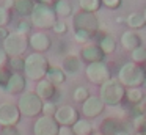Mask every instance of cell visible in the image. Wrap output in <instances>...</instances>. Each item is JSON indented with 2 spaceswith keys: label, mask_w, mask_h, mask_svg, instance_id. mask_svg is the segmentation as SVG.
I'll return each instance as SVG.
<instances>
[{
  "label": "cell",
  "mask_w": 146,
  "mask_h": 135,
  "mask_svg": "<svg viewBox=\"0 0 146 135\" xmlns=\"http://www.w3.org/2000/svg\"><path fill=\"white\" fill-rule=\"evenodd\" d=\"M50 68L47 57L44 53H36L32 52L30 55L25 57V65H24V72L27 80H33V82H39L42 78H46Z\"/></svg>",
  "instance_id": "6da1fadb"
},
{
  "label": "cell",
  "mask_w": 146,
  "mask_h": 135,
  "mask_svg": "<svg viewBox=\"0 0 146 135\" xmlns=\"http://www.w3.org/2000/svg\"><path fill=\"white\" fill-rule=\"evenodd\" d=\"M146 78L145 68L137 63L127 61L118 71V80L124 88H141Z\"/></svg>",
  "instance_id": "7a4b0ae2"
},
{
  "label": "cell",
  "mask_w": 146,
  "mask_h": 135,
  "mask_svg": "<svg viewBox=\"0 0 146 135\" xmlns=\"http://www.w3.org/2000/svg\"><path fill=\"white\" fill-rule=\"evenodd\" d=\"M101 22L98 16L93 13H85V11H77L72 14V28L74 33H82L86 35L88 38H94L99 31Z\"/></svg>",
  "instance_id": "3957f363"
},
{
  "label": "cell",
  "mask_w": 146,
  "mask_h": 135,
  "mask_svg": "<svg viewBox=\"0 0 146 135\" xmlns=\"http://www.w3.org/2000/svg\"><path fill=\"white\" fill-rule=\"evenodd\" d=\"M99 97L102 99V102L105 104V107H118L121 105V102L126 97V88L119 83L118 78H110L108 82H105L102 86H99Z\"/></svg>",
  "instance_id": "277c9868"
},
{
  "label": "cell",
  "mask_w": 146,
  "mask_h": 135,
  "mask_svg": "<svg viewBox=\"0 0 146 135\" xmlns=\"http://www.w3.org/2000/svg\"><path fill=\"white\" fill-rule=\"evenodd\" d=\"M30 21H32L35 28L44 31V30H52L54 24L58 21V16L55 13L54 6L36 3L33 11H32V16H30Z\"/></svg>",
  "instance_id": "5b68a950"
},
{
  "label": "cell",
  "mask_w": 146,
  "mask_h": 135,
  "mask_svg": "<svg viewBox=\"0 0 146 135\" xmlns=\"http://www.w3.org/2000/svg\"><path fill=\"white\" fill-rule=\"evenodd\" d=\"M17 107L21 110V115L25 118H38L42 115V102L35 91H24L17 99Z\"/></svg>",
  "instance_id": "8992f818"
},
{
  "label": "cell",
  "mask_w": 146,
  "mask_h": 135,
  "mask_svg": "<svg viewBox=\"0 0 146 135\" xmlns=\"http://www.w3.org/2000/svg\"><path fill=\"white\" fill-rule=\"evenodd\" d=\"M2 47L8 53L10 58L22 57L25 53V50L29 49V36L17 33V31H10V35L2 41Z\"/></svg>",
  "instance_id": "52a82bcc"
},
{
  "label": "cell",
  "mask_w": 146,
  "mask_h": 135,
  "mask_svg": "<svg viewBox=\"0 0 146 135\" xmlns=\"http://www.w3.org/2000/svg\"><path fill=\"white\" fill-rule=\"evenodd\" d=\"M85 75H86V78H88L90 83L102 86L105 82H108L111 78V69L105 61L91 63V65H86Z\"/></svg>",
  "instance_id": "ba28073f"
},
{
  "label": "cell",
  "mask_w": 146,
  "mask_h": 135,
  "mask_svg": "<svg viewBox=\"0 0 146 135\" xmlns=\"http://www.w3.org/2000/svg\"><path fill=\"white\" fill-rule=\"evenodd\" d=\"M21 118V110L17 104L13 102H0V127H16L19 124Z\"/></svg>",
  "instance_id": "9c48e42d"
},
{
  "label": "cell",
  "mask_w": 146,
  "mask_h": 135,
  "mask_svg": "<svg viewBox=\"0 0 146 135\" xmlns=\"http://www.w3.org/2000/svg\"><path fill=\"white\" fill-rule=\"evenodd\" d=\"M60 124L54 116H38L33 122V135H58Z\"/></svg>",
  "instance_id": "30bf717a"
},
{
  "label": "cell",
  "mask_w": 146,
  "mask_h": 135,
  "mask_svg": "<svg viewBox=\"0 0 146 135\" xmlns=\"http://www.w3.org/2000/svg\"><path fill=\"white\" fill-rule=\"evenodd\" d=\"M105 112V104L102 102V99L99 96H91L82 104V108H80V113H82L83 118L86 119H94L98 116H101L102 113Z\"/></svg>",
  "instance_id": "8fae6325"
},
{
  "label": "cell",
  "mask_w": 146,
  "mask_h": 135,
  "mask_svg": "<svg viewBox=\"0 0 146 135\" xmlns=\"http://www.w3.org/2000/svg\"><path fill=\"white\" fill-rule=\"evenodd\" d=\"M29 47L36 53H46L52 47V38L46 31H33L29 36Z\"/></svg>",
  "instance_id": "7c38bea8"
},
{
  "label": "cell",
  "mask_w": 146,
  "mask_h": 135,
  "mask_svg": "<svg viewBox=\"0 0 146 135\" xmlns=\"http://www.w3.org/2000/svg\"><path fill=\"white\" fill-rule=\"evenodd\" d=\"M55 121L60 126H68V127H72L80 118V113L76 107L72 105H60L57 108V113L54 115Z\"/></svg>",
  "instance_id": "4fadbf2b"
},
{
  "label": "cell",
  "mask_w": 146,
  "mask_h": 135,
  "mask_svg": "<svg viewBox=\"0 0 146 135\" xmlns=\"http://www.w3.org/2000/svg\"><path fill=\"white\" fill-rule=\"evenodd\" d=\"M79 57H80V60H82L83 63H86V65L104 61V58H105L104 52H102L101 47H99L96 43H88V44H85V46H82Z\"/></svg>",
  "instance_id": "5bb4252c"
},
{
  "label": "cell",
  "mask_w": 146,
  "mask_h": 135,
  "mask_svg": "<svg viewBox=\"0 0 146 135\" xmlns=\"http://www.w3.org/2000/svg\"><path fill=\"white\" fill-rule=\"evenodd\" d=\"M35 93L39 96V99L42 102H49V100H54L55 102V97H57V86L54 83L47 80V78H42V80L36 82V88H35Z\"/></svg>",
  "instance_id": "9a60e30c"
},
{
  "label": "cell",
  "mask_w": 146,
  "mask_h": 135,
  "mask_svg": "<svg viewBox=\"0 0 146 135\" xmlns=\"http://www.w3.org/2000/svg\"><path fill=\"white\" fill-rule=\"evenodd\" d=\"M27 88V78L25 75L22 74V72H13L10 77V82H8L7 88H5V91H7L8 94H13V96H21V94L24 93V91Z\"/></svg>",
  "instance_id": "2e32d148"
},
{
  "label": "cell",
  "mask_w": 146,
  "mask_h": 135,
  "mask_svg": "<svg viewBox=\"0 0 146 135\" xmlns=\"http://www.w3.org/2000/svg\"><path fill=\"white\" fill-rule=\"evenodd\" d=\"M143 39L141 36L138 35V31L135 30H126L121 33V38H119V44L121 47H123L124 50H127V52H132V50H135L137 47L143 46Z\"/></svg>",
  "instance_id": "e0dca14e"
},
{
  "label": "cell",
  "mask_w": 146,
  "mask_h": 135,
  "mask_svg": "<svg viewBox=\"0 0 146 135\" xmlns=\"http://www.w3.org/2000/svg\"><path fill=\"white\" fill-rule=\"evenodd\" d=\"M96 44L101 47V50L104 52L105 57L115 53V50H116V47H118L116 38H115L113 35H110V33H102V35H99L98 43H96Z\"/></svg>",
  "instance_id": "ac0fdd59"
},
{
  "label": "cell",
  "mask_w": 146,
  "mask_h": 135,
  "mask_svg": "<svg viewBox=\"0 0 146 135\" xmlns=\"http://www.w3.org/2000/svg\"><path fill=\"white\" fill-rule=\"evenodd\" d=\"M61 69H63L66 74H77V72L82 69V60L79 55H64L61 60Z\"/></svg>",
  "instance_id": "d6986e66"
},
{
  "label": "cell",
  "mask_w": 146,
  "mask_h": 135,
  "mask_svg": "<svg viewBox=\"0 0 146 135\" xmlns=\"http://www.w3.org/2000/svg\"><path fill=\"white\" fill-rule=\"evenodd\" d=\"M35 5H36L35 0H14L11 11L16 13V14L21 16V17H30Z\"/></svg>",
  "instance_id": "ffe728a7"
},
{
  "label": "cell",
  "mask_w": 146,
  "mask_h": 135,
  "mask_svg": "<svg viewBox=\"0 0 146 135\" xmlns=\"http://www.w3.org/2000/svg\"><path fill=\"white\" fill-rule=\"evenodd\" d=\"M123 124L119 122V119L116 118H105L104 121L101 122V126H99V130H101V134L104 135H115L116 132L123 130Z\"/></svg>",
  "instance_id": "44dd1931"
},
{
  "label": "cell",
  "mask_w": 146,
  "mask_h": 135,
  "mask_svg": "<svg viewBox=\"0 0 146 135\" xmlns=\"http://www.w3.org/2000/svg\"><path fill=\"white\" fill-rule=\"evenodd\" d=\"M126 25L130 28V30H140L146 25V21H145V16L143 13L140 11H132L126 16Z\"/></svg>",
  "instance_id": "7402d4cb"
},
{
  "label": "cell",
  "mask_w": 146,
  "mask_h": 135,
  "mask_svg": "<svg viewBox=\"0 0 146 135\" xmlns=\"http://www.w3.org/2000/svg\"><path fill=\"white\" fill-rule=\"evenodd\" d=\"M66 75L68 74L61 69V66H50L46 78H47L50 83H54L55 86H58V85H63L64 82H66Z\"/></svg>",
  "instance_id": "603a6c76"
},
{
  "label": "cell",
  "mask_w": 146,
  "mask_h": 135,
  "mask_svg": "<svg viewBox=\"0 0 146 135\" xmlns=\"http://www.w3.org/2000/svg\"><path fill=\"white\" fill-rule=\"evenodd\" d=\"M72 130L76 135H93L94 134V126H93L91 119L79 118V121L72 126Z\"/></svg>",
  "instance_id": "cb8c5ba5"
},
{
  "label": "cell",
  "mask_w": 146,
  "mask_h": 135,
  "mask_svg": "<svg viewBox=\"0 0 146 135\" xmlns=\"http://www.w3.org/2000/svg\"><path fill=\"white\" fill-rule=\"evenodd\" d=\"M145 96L146 94H145V91H143V88H126V97H124V99L129 104H132V105L137 107L143 99H145Z\"/></svg>",
  "instance_id": "d4e9b609"
},
{
  "label": "cell",
  "mask_w": 146,
  "mask_h": 135,
  "mask_svg": "<svg viewBox=\"0 0 146 135\" xmlns=\"http://www.w3.org/2000/svg\"><path fill=\"white\" fill-rule=\"evenodd\" d=\"M54 9L57 13L58 19L69 17L72 14V5H71L69 0H57V3L54 5Z\"/></svg>",
  "instance_id": "484cf974"
},
{
  "label": "cell",
  "mask_w": 146,
  "mask_h": 135,
  "mask_svg": "<svg viewBox=\"0 0 146 135\" xmlns=\"http://www.w3.org/2000/svg\"><path fill=\"white\" fill-rule=\"evenodd\" d=\"M79 6H80V11L96 14L102 8V0H79Z\"/></svg>",
  "instance_id": "4316f807"
},
{
  "label": "cell",
  "mask_w": 146,
  "mask_h": 135,
  "mask_svg": "<svg viewBox=\"0 0 146 135\" xmlns=\"http://www.w3.org/2000/svg\"><path fill=\"white\" fill-rule=\"evenodd\" d=\"M130 61L137 63V65H146V47L145 46H140L137 47L135 50L130 52Z\"/></svg>",
  "instance_id": "83f0119b"
},
{
  "label": "cell",
  "mask_w": 146,
  "mask_h": 135,
  "mask_svg": "<svg viewBox=\"0 0 146 135\" xmlns=\"http://www.w3.org/2000/svg\"><path fill=\"white\" fill-rule=\"evenodd\" d=\"M91 96L90 94V90L86 86H83V85H80V86H76L72 91V99L74 102H79V104H83L88 97Z\"/></svg>",
  "instance_id": "f1b7e54d"
},
{
  "label": "cell",
  "mask_w": 146,
  "mask_h": 135,
  "mask_svg": "<svg viewBox=\"0 0 146 135\" xmlns=\"http://www.w3.org/2000/svg\"><path fill=\"white\" fill-rule=\"evenodd\" d=\"M32 27H33V24H32V21H30V17H21L19 21L16 22V30L14 31L27 35L30 30H32Z\"/></svg>",
  "instance_id": "f546056e"
},
{
  "label": "cell",
  "mask_w": 146,
  "mask_h": 135,
  "mask_svg": "<svg viewBox=\"0 0 146 135\" xmlns=\"http://www.w3.org/2000/svg\"><path fill=\"white\" fill-rule=\"evenodd\" d=\"M24 65H25V58L24 57H13V58H10L8 68L13 72H24Z\"/></svg>",
  "instance_id": "4dcf8cb0"
},
{
  "label": "cell",
  "mask_w": 146,
  "mask_h": 135,
  "mask_svg": "<svg viewBox=\"0 0 146 135\" xmlns=\"http://www.w3.org/2000/svg\"><path fill=\"white\" fill-rule=\"evenodd\" d=\"M11 16H13L11 9H8L3 5H0V28H7V25L11 22Z\"/></svg>",
  "instance_id": "1f68e13d"
},
{
  "label": "cell",
  "mask_w": 146,
  "mask_h": 135,
  "mask_svg": "<svg viewBox=\"0 0 146 135\" xmlns=\"http://www.w3.org/2000/svg\"><path fill=\"white\" fill-rule=\"evenodd\" d=\"M132 127L137 132H146V116L137 115L132 118Z\"/></svg>",
  "instance_id": "d6a6232c"
},
{
  "label": "cell",
  "mask_w": 146,
  "mask_h": 135,
  "mask_svg": "<svg viewBox=\"0 0 146 135\" xmlns=\"http://www.w3.org/2000/svg\"><path fill=\"white\" fill-rule=\"evenodd\" d=\"M11 74H13V71H11L10 68H2V69H0V90L5 91L8 82H10Z\"/></svg>",
  "instance_id": "836d02e7"
},
{
  "label": "cell",
  "mask_w": 146,
  "mask_h": 135,
  "mask_svg": "<svg viewBox=\"0 0 146 135\" xmlns=\"http://www.w3.org/2000/svg\"><path fill=\"white\" fill-rule=\"evenodd\" d=\"M52 31H54L55 35H58V36L66 35L68 33V24H66V21H64V19H58V21L54 24V27H52Z\"/></svg>",
  "instance_id": "e575fe53"
},
{
  "label": "cell",
  "mask_w": 146,
  "mask_h": 135,
  "mask_svg": "<svg viewBox=\"0 0 146 135\" xmlns=\"http://www.w3.org/2000/svg\"><path fill=\"white\" fill-rule=\"evenodd\" d=\"M57 104L54 102V100H49V102H44V105H42V115L44 116H54L55 113H57Z\"/></svg>",
  "instance_id": "d590c367"
},
{
  "label": "cell",
  "mask_w": 146,
  "mask_h": 135,
  "mask_svg": "<svg viewBox=\"0 0 146 135\" xmlns=\"http://www.w3.org/2000/svg\"><path fill=\"white\" fill-rule=\"evenodd\" d=\"M102 6H107L108 9H118L123 6V0H102Z\"/></svg>",
  "instance_id": "8d00e7d4"
},
{
  "label": "cell",
  "mask_w": 146,
  "mask_h": 135,
  "mask_svg": "<svg viewBox=\"0 0 146 135\" xmlns=\"http://www.w3.org/2000/svg\"><path fill=\"white\" fill-rule=\"evenodd\" d=\"M8 63H10V57H8V53L3 50V47L0 46V69L8 68Z\"/></svg>",
  "instance_id": "74e56055"
},
{
  "label": "cell",
  "mask_w": 146,
  "mask_h": 135,
  "mask_svg": "<svg viewBox=\"0 0 146 135\" xmlns=\"http://www.w3.org/2000/svg\"><path fill=\"white\" fill-rule=\"evenodd\" d=\"M0 135H21L19 129L16 127H0Z\"/></svg>",
  "instance_id": "f35d334b"
},
{
  "label": "cell",
  "mask_w": 146,
  "mask_h": 135,
  "mask_svg": "<svg viewBox=\"0 0 146 135\" xmlns=\"http://www.w3.org/2000/svg\"><path fill=\"white\" fill-rule=\"evenodd\" d=\"M58 135H76V134H74L72 127H68V126H60Z\"/></svg>",
  "instance_id": "ab89813d"
},
{
  "label": "cell",
  "mask_w": 146,
  "mask_h": 135,
  "mask_svg": "<svg viewBox=\"0 0 146 135\" xmlns=\"http://www.w3.org/2000/svg\"><path fill=\"white\" fill-rule=\"evenodd\" d=\"M137 110H138L140 115L146 116V96H145V99H143L141 102H140L138 105H137Z\"/></svg>",
  "instance_id": "60d3db41"
},
{
  "label": "cell",
  "mask_w": 146,
  "mask_h": 135,
  "mask_svg": "<svg viewBox=\"0 0 146 135\" xmlns=\"http://www.w3.org/2000/svg\"><path fill=\"white\" fill-rule=\"evenodd\" d=\"M36 3H41V5H47V6H54L57 3V0H35Z\"/></svg>",
  "instance_id": "b9f144b4"
},
{
  "label": "cell",
  "mask_w": 146,
  "mask_h": 135,
  "mask_svg": "<svg viewBox=\"0 0 146 135\" xmlns=\"http://www.w3.org/2000/svg\"><path fill=\"white\" fill-rule=\"evenodd\" d=\"M8 35H10V31H8L7 28H0V41H3Z\"/></svg>",
  "instance_id": "7bdbcfd3"
},
{
  "label": "cell",
  "mask_w": 146,
  "mask_h": 135,
  "mask_svg": "<svg viewBox=\"0 0 146 135\" xmlns=\"http://www.w3.org/2000/svg\"><path fill=\"white\" fill-rule=\"evenodd\" d=\"M115 135H130V132L127 130V129H123V130H119V132H116Z\"/></svg>",
  "instance_id": "ee69618b"
},
{
  "label": "cell",
  "mask_w": 146,
  "mask_h": 135,
  "mask_svg": "<svg viewBox=\"0 0 146 135\" xmlns=\"http://www.w3.org/2000/svg\"><path fill=\"white\" fill-rule=\"evenodd\" d=\"M123 22H126V19H123V17H116V24H123Z\"/></svg>",
  "instance_id": "f6af8a7d"
},
{
  "label": "cell",
  "mask_w": 146,
  "mask_h": 135,
  "mask_svg": "<svg viewBox=\"0 0 146 135\" xmlns=\"http://www.w3.org/2000/svg\"><path fill=\"white\" fill-rule=\"evenodd\" d=\"M141 88H143V91H146V78H145V82H143V86Z\"/></svg>",
  "instance_id": "bcb514c9"
},
{
  "label": "cell",
  "mask_w": 146,
  "mask_h": 135,
  "mask_svg": "<svg viewBox=\"0 0 146 135\" xmlns=\"http://www.w3.org/2000/svg\"><path fill=\"white\" fill-rule=\"evenodd\" d=\"M135 135H146V132H135Z\"/></svg>",
  "instance_id": "7dc6e473"
},
{
  "label": "cell",
  "mask_w": 146,
  "mask_h": 135,
  "mask_svg": "<svg viewBox=\"0 0 146 135\" xmlns=\"http://www.w3.org/2000/svg\"><path fill=\"white\" fill-rule=\"evenodd\" d=\"M143 16H145V21H146V6H145V11H143Z\"/></svg>",
  "instance_id": "c3c4849f"
},
{
  "label": "cell",
  "mask_w": 146,
  "mask_h": 135,
  "mask_svg": "<svg viewBox=\"0 0 146 135\" xmlns=\"http://www.w3.org/2000/svg\"><path fill=\"white\" fill-rule=\"evenodd\" d=\"M93 135H104V134H101V132H94Z\"/></svg>",
  "instance_id": "681fc988"
},
{
  "label": "cell",
  "mask_w": 146,
  "mask_h": 135,
  "mask_svg": "<svg viewBox=\"0 0 146 135\" xmlns=\"http://www.w3.org/2000/svg\"><path fill=\"white\" fill-rule=\"evenodd\" d=\"M145 72H146V68H145Z\"/></svg>",
  "instance_id": "f907efd6"
}]
</instances>
